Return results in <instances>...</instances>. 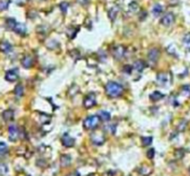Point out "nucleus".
I'll use <instances>...</instances> for the list:
<instances>
[{
  "mask_svg": "<svg viewBox=\"0 0 190 176\" xmlns=\"http://www.w3.org/2000/svg\"><path fill=\"white\" fill-rule=\"evenodd\" d=\"M105 89H106V94L111 98L120 97V96H122L124 92H125L122 85H120L119 82H116V81H108Z\"/></svg>",
  "mask_w": 190,
  "mask_h": 176,
  "instance_id": "nucleus-1",
  "label": "nucleus"
},
{
  "mask_svg": "<svg viewBox=\"0 0 190 176\" xmlns=\"http://www.w3.org/2000/svg\"><path fill=\"white\" fill-rule=\"evenodd\" d=\"M100 122H101V119L98 115H91L83 121V127L87 131H95L100 125Z\"/></svg>",
  "mask_w": 190,
  "mask_h": 176,
  "instance_id": "nucleus-2",
  "label": "nucleus"
},
{
  "mask_svg": "<svg viewBox=\"0 0 190 176\" xmlns=\"http://www.w3.org/2000/svg\"><path fill=\"white\" fill-rule=\"evenodd\" d=\"M111 55L114 56V58L117 59V60L121 59L126 55V47L122 46V45H116L111 49Z\"/></svg>",
  "mask_w": 190,
  "mask_h": 176,
  "instance_id": "nucleus-3",
  "label": "nucleus"
},
{
  "mask_svg": "<svg viewBox=\"0 0 190 176\" xmlns=\"http://www.w3.org/2000/svg\"><path fill=\"white\" fill-rule=\"evenodd\" d=\"M19 78V71H18V68H12L10 70H8L5 75V79L9 82H14V81L18 80Z\"/></svg>",
  "mask_w": 190,
  "mask_h": 176,
  "instance_id": "nucleus-4",
  "label": "nucleus"
},
{
  "mask_svg": "<svg viewBox=\"0 0 190 176\" xmlns=\"http://www.w3.org/2000/svg\"><path fill=\"white\" fill-rule=\"evenodd\" d=\"M96 104H97V99L95 94H88L83 99V107L87 109L92 108L93 106H96Z\"/></svg>",
  "mask_w": 190,
  "mask_h": 176,
  "instance_id": "nucleus-5",
  "label": "nucleus"
},
{
  "mask_svg": "<svg viewBox=\"0 0 190 176\" xmlns=\"http://www.w3.org/2000/svg\"><path fill=\"white\" fill-rule=\"evenodd\" d=\"M159 57H160V51H159V49H158V48H151V49L149 50V53H148V61H149L151 65H154V64L158 61Z\"/></svg>",
  "mask_w": 190,
  "mask_h": 176,
  "instance_id": "nucleus-6",
  "label": "nucleus"
},
{
  "mask_svg": "<svg viewBox=\"0 0 190 176\" xmlns=\"http://www.w3.org/2000/svg\"><path fill=\"white\" fill-rule=\"evenodd\" d=\"M8 135H9V139H10L11 142H16V140L19 138V135H20L19 128H18L16 125L9 126V128H8Z\"/></svg>",
  "mask_w": 190,
  "mask_h": 176,
  "instance_id": "nucleus-7",
  "label": "nucleus"
},
{
  "mask_svg": "<svg viewBox=\"0 0 190 176\" xmlns=\"http://www.w3.org/2000/svg\"><path fill=\"white\" fill-rule=\"evenodd\" d=\"M170 80H171V77L169 73H159L157 75V81L161 85H167L170 82Z\"/></svg>",
  "mask_w": 190,
  "mask_h": 176,
  "instance_id": "nucleus-8",
  "label": "nucleus"
},
{
  "mask_svg": "<svg viewBox=\"0 0 190 176\" xmlns=\"http://www.w3.org/2000/svg\"><path fill=\"white\" fill-rule=\"evenodd\" d=\"M175 21V15L171 14V13H168L166 14L162 18H161V25H164L166 27H169L174 24Z\"/></svg>",
  "mask_w": 190,
  "mask_h": 176,
  "instance_id": "nucleus-9",
  "label": "nucleus"
},
{
  "mask_svg": "<svg viewBox=\"0 0 190 176\" xmlns=\"http://www.w3.org/2000/svg\"><path fill=\"white\" fill-rule=\"evenodd\" d=\"M34 64H35V59H34V57L30 56V55H27V56H25V57L21 59V66L24 68H26V69L31 68L34 66Z\"/></svg>",
  "mask_w": 190,
  "mask_h": 176,
  "instance_id": "nucleus-10",
  "label": "nucleus"
},
{
  "mask_svg": "<svg viewBox=\"0 0 190 176\" xmlns=\"http://www.w3.org/2000/svg\"><path fill=\"white\" fill-rule=\"evenodd\" d=\"M91 140L95 145H102L106 140V137L102 133H93L91 135Z\"/></svg>",
  "mask_w": 190,
  "mask_h": 176,
  "instance_id": "nucleus-11",
  "label": "nucleus"
},
{
  "mask_svg": "<svg viewBox=\"0 0 190 176\" xmlns=\"http://www.w3.org/2000/svg\"><path fill=\"white\" fill-rule=\"evenodd\" d=\"M61 143L64 147H72L75 145V139L69 134H63L61 137Z\"/></svg>",
  "mask_w": 190,
  "mask_h": 176,
  "instance_id": "nucleus-12",
  "label": "nucleus"
},
{
  "mask_svg": "<svg viewBox=\"0 0 190 176\" xmlns=\"http://www.w3.org/2000/svg\"><path fill=\"white\" fill-rule=\"evenodd\" d=\"M13 31L16 34H18L19 36H26L27 35V27H26L25 24H21V22H17L16 27L13 29Z\"/></svg>",
  "mask_w": 190,
  "mask_h": 176,
  "instance_id": "nucleus-13",
  "label": "nucleus"
},
{
  "mask_svg": "<svg viewBox=\"0 0 190 176\" xmlns=\"http://www.w3.org/2000/svg\"><path fill=\"white\" fill-rule=\"evenodd\" d=\"M137 171L140 175L142 176H149L152 174V168L148 165H141L140 167L137 168Z\"/></svg>",
  "mask_w": 190,
  "mask_h": 176,
  "instance_id": "nucleus-14",
  "label": "nucleus"
},
{
  "mask_svg": "<svg viewBox=\"0 0 190 176\" xmlns=\"http://www.w3.org/2000/svg\"><path fill=\"white\" fill-rule=\"evenodd\" d=\"M11 49H12V46L9 41H1L0 42V51L1 53H5V54L10 53Z\"/></svg>",
  "mask_w": 190,
  "mask_h": 176,
  "instance_id": "nucleus-15",
  "label": "nucleus"
},
{
  "mask_svg": "<svg viewBox=\"0 0 190 176\" xmlns=\"http://www.w3.org/2000/svg\"><path fill=\"white\" fill-rule=\"evenodd\" d=\"M146 66H147V64H146V63H145L143 60L139 59V60H136V61L133 63V65H132V68H133L135 70H137V71L141 73V71H143V69L146 68Z\"/></svg>",
  "mask_w": 190,
  "mask_h": 176,
  "instance_id": "nucleus-16",
  "label": "nucleus"
},
{
  "mask_svg": "<svg viewBox=\"0 0 190 176\" xmlns=\"http://www.w3.org/2000/svg\"><path fill=\"white\" fill-rule=\"evenodd\" d=\"M119 13H120V8H119L118 6H114V7H111V8H110V10H109V14H108V16H109V19H110L111 21H114V19L117 18V16L119 15Z\"/></svg>",
  "mask_w": 190,
  "mask_h": 176,
  "instance_id": "nucleus-17",
  "label": "nucleus"
},
{
  "mask_svg": "<svg viewBox=\"0 0 190 176\" xmlns=\"http://www.w3.org/2000/svg\"><path fill=\"white\" fill-rule=\"evenodd\" d=\"M13 117H14V113H13L12 109H7L2 113V118L6 121V122H9V121H12Z\"/></svg>",
  "mask_w": 190,
  "mask_h": 176,
  "instance_id": "nucleus-18",
  "label": "nucleus"
},
{
  "mask_svg": "<svg viewBox=\"0 0 190 176\" xmlns=\"http://www.w3.org/2000/svg\"><path fill=\"white\" fill-rule=\"evenodd\" d=\"M98 116L100 117V119H101L102 122H109L110 118H111L110 113H108V111H106V110H100Z\"/></svg>",
  "mask_w": 190,
  "mask_h": 176,
  "instance_id": "nucleus-19",
  "label": "nucleus"
},
{
  "mask_svg": "<svg viewBox=\"0 0 190 176\" xmlns=\"http://www.w3.org/2000/svg\"><path fill=\"white\" fill-rule=\"evenodd\" d=\"M164 97H165V95H164L162 93H160V92H153V93L150 94V99H151L152 102L161 100Z\"/></svg>",
  "mask_w": 190,
  "mask_h": 176,
  "instance_id": "nucleus-20",
  "label": "nucleus"
},
{
  "mask_svg": "<svg viewBox=\"0 0 190 176\" xmlns=\"http://www.w3.org/2000/svg\"><path fill=\"white\" fill-rule=\"evenodd\" d=\"M16 25H17V21L13 18H8L6 20V28L8 30H13L14 27H16Z\"/></svg>",
  "mask_w": 190,
  "mask_h": 176,
  "instance_id": "nucleus-21",
  "label": "nucleus"
},
{
  "mask_svg": "<svg viewBox=\"0 0 190 176\" xmlns=\"http://www.w3.org/2000/svg\"><path fill=\"white\" fill-rule=\"evenodd\" d=\"M79 31V28L78 27H70L68 30H67V35H68V37L70 38V39H74L75 37L77 36V32Z\"/></svg>",
  "mask_w": 190,
  "mask_h": 176,
  "instance_id": "nucleus-22",
  "label": "nucleus"
},
{
  "mask_svg": "<svg viewBox=\"0 0 190 176\" xmlns=\"http://www.w3.org/2000/svg\"><path fill=\"white\" fill-rule=\"evenodd\" d=\"M162 11H164V7H162L161 5H159V3H157V5H154V6L152 7V14L154 15V16L161 15Z\"/></svg>",
  "mask_w": 190,
  "mask_h": 176,
  "instance_id": "nucleus-23",
  "label": "nucleus"
},
{
  "mask_svg": "<svg viewBox=\"0 0 190 176\" xmlns=\"http://www.w3.org/2000/svg\"><path fill=\"white\" fill-rule=\"evenodd\" d=\"M14 95L17 96V97H22L24 96V87H22V85H17L16 86V88H14Z\"/></svg>",
  "mask_w": 190,
  "mask_h": 176,
  "instance_id": "nucleus-24",
  "label": "nucleus"
},
{
  "mask_svg": "<svg viewBox=\"0 0 190 176\" xmlns=\"http://www.w3.org/2000/svg\"><path fill=\"white\" fill-rule=\"evenodd\" d=\"M128 8H129V10H130L131 13H137V11L139 10V6H138V3H137L136 1H132V2H130Z\"/></svg>",
  "mask_w": 190,
  "mask_h": 176,
  "instance_id": "nucleus-25",
  "label": "nucleus"
},
{
  "mask_svg": "<svg viewBox=\"0 0 190 176\" xmlns=\"http://www.w3.org/2000/svg\"><path fill=\"white\" fill-rule=\"evenodd\" d=\"M9 3H10V0H0V11L8 9Z\"/></svg>",
  "mask_w": 190,
  "mask_h": 176,
  "instance_id": "nucleus-26",
  "label": "nucleus"
},
{
  "mask_svg": "<svg viewBox=\"0 0 190 176\" xmlns=\"http://www.w3.org/2000/svg\"><path fill=\"white\" fill-rule=\"evenodd\" d=\"M116 124H110V125H106L105 126V131L106 132H108V133H110V134H114V132H116Z\"/></svg>",
  "mask_w": 190,
  "mask_h": 176,
  "instance_id": "nucleus-27",
  "label": "nucleus"
},
{
  "mask_svg": "<svg viewBox=\"0 0 190 176\" xmlns=\"http://www.w3.org/2000/svg\"><path fill=\"white\" fill-rule=\"evenodd\" d=\"M141 142H142V145H143V146H149V145L152 144V137L151 136L142 137V138H141Z\"/></svg>",
  "mask_w": 190,
  "mask_h": 176,
  "instance_id": "nucleus-28",
  "label": "nucleus"
},
{
  "mask_svg": "<svg viewBox=\"0 0 190 176\" xmlns=\"http://www.w3.org/2000/svg\"><path fill=\"white\" fill-rule=\"evenodd\" d=\"M7 150H8V146H7V144H5L3 142H0V156L5 155V154L7 153Z\"/></svg>",
  "mask_w": 190,
  "mask_h": 176,
  "instance_id": "nucleus-29",
  "label": "nucleus"
},
{
  "mask_svg": "<svg viewBox=\"0 0 190 176\" xmlns=\"http://www.w3.org/2000/svg\"><path fill=\"white\" fill-rule=\"evenodd\" d=\"M185 156V150L181 148L179 149H176V152H175V157L177 158V160H180L181 157H183Z\"/></svg>",
  "mask_w": 190,
  "mask_h": 176,
  "instance_id": "nucleus-30",
  "label": "nucleus"
},
{
  "mask_svg": "<svg viewBox=\"0 0 190 176\" xmlns=\"http://www.w3.org/2000/svg\"><path fill=\"white\" fill-rule=\"evenodd\" d=\"M183 45L188 48V49H190V32L189 34H187L185 37H183Z\"/></svg>",
  "mask_w": 190,
  "mask_h": 176,
  "instance_id": "nucleus-31",
  "label": "nucleus"
},
{
  "mask_svg": "<svg viewBox=\"0 0 190 176\" xmlns=\"http://www.w3.org/2000/svg\"><path fill=\"white\" fill-rule=\"evenodd\" d=\"M70 157L69 156H64L63 155L62 157H61V164H62V166H68L69 164H70Z\"/></svg>",
  "mask_w": 190,
  "mask_h": 176,
  "instance_id": "nucleus-32",
  "label": "nucleus"
},
{
  "mask_svg": "<svg viewBox=\"0 0 190 176\" xmlns=\"http://www.w3.org/2000/svg\"><path fill=\"white\" fill-rule=\"evenodd\" d=\"M59 7H60V10L62 11L63 14H66V13H67V10H68L69 3H68V2H61V3L59 5Z\"/></svg>",
  "mask_w": 190,
  "mask_h": 176,
  "instance_id": "nucleus-33",
  "label": "nucleus"
},
{
  "mask_svg": "<svg viewBox=\"0 0 190 176\" xmlns=\"http://www.w3.org/2000/svg\"><path fill=\"white\" fill-rule=\"evenodd\" d=\"M181 90H182L183 94H186L187 97H190V86L189 85H185V86H182Z\"/></svg>",
  "mask_w": 190,
  "mask_h": 176,
  "instance_id": "nucleus-34",
  "label": "nucleus"
},
{
  "mask_svg": "<svg viewBox=\"0 0 190 176\" xmlns=\"http://www.w3.org/2000/svg\"><path fill=\"white\" fill-rule=\"evenodd\" d=\"M186 127H187V122H186V121H182V122L178 125V131H179V132H183V131L186 129Z\"/></svg>",
  "mask_w": 190,
  "mask_h": 176,
  "instance_id": "nucleus-35",
  "label": "nucleus"
},
{
  "mask_svg": "<svg viewBox=\"0 0 190 176\" xmlns=\"http://www.w3.org/2000/svg\"><path fill=\"white\" fill-rule=\"evenodd\" d=\"M154 154H156V150H154V148H150L148 152H147V157H148L149 160H152V158L154 157Z\"/></svg>",
  "mask_w": 190,
  "mask_h": 176,
  "instance_id": "nucleus-36",
  "label": "nucleus"
},
{
  "mask_svg": "<svg viewBox=\"0 0 190 176\" xmlns=\"http://www.w3.org/2000/svg\"><path fill=\"white\" fill-rule=\"evenodd\" d=\"M28 2H29V0H14V3L17 6H25Z\"/></svg>",
  "mask_w": 190,
  "mask_h": 176,
  "instance_id": "nucleus-37",
  "label": "nucleus"
},
{
  "mask_svg": "<svg viewBox=\"0 0 190 176\" xmlns=\"http://www.w3.org/2000/svg\"><path fill=\"white\" fill-rule=\"evenodd\" d=\"M132 69H133V68L131 67V66H125V67H124V71H125V73H128V74H131Z\"/></svg>",
  "mask_w": 190,
  "mask_h": 176,
  "instance_id": "nucleus-38",
  "label": "nucleus"
},
{
  "mask_svg": "<svg viewBox=\"0 0 190 176\" xmlns=\"http://www.w3.org/2000/svg\"><path fill=\"white\" fill-rule=\"evenodd\" d=\"M77 1H78L80 5H82V6H86L89 2V0H77Z\"/></svg>",
  "mask_w": 190,
  "mask_h": 176,
  "instance_id": "nucleus-39",
  "label": "nucleus"
},
{
  "mask_svg": "<svg viewBox=\"0 0 190 176\" xmlns=\"http://www.w3.org/2000/svg\"><path fill=\"white\" fill-rule=\"evenodd\" d=\"M89 176H96L95 174H91V175H89Z\"/></svg>",
  "mask_w": 190,
  "mask_h": 176,
  "instance_id": "nucleus-40",
  "label": "nucleus"
}]
</instances>
